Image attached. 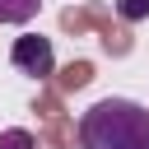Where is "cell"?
<instances>
[{"instance_id": "1", "label": "cell", "mask_w": 149, "mask_h": 149, "mask_svg": "<svg viewBox=\"0 0 149 149\" xmlns=\"http://www.w3.org/2000/svg\"><path fill=\"white\" fill-rule=\"evenodd\" d=\"M79 149H149V107L135 98H98L79 116Z\"/></svg>"}, {"instance_id": "2", "label": "cell", "mask_w": 149, "mask_h": 149, "mask_svg": "<svg viewBox=\"0 0 149 149\" xmlns=\"http://www.w3.org/2000/svg\"><path fill=\"white\" fill-rule=\"evenodd\" d=\"M9 61H14V70H19V74L47 79V74L56 70V47H51V37H37V33H28V37H14V47H9Z\"/></svg>"}, {"instance_id": "3", "label": "cell", "mask_w": 149, "mask_h": 149, "mask_svg": "<svg viewBox=\"0 0 149 149\" xmlns=\"http://www.w3.org/2000/svg\"><path fill=\"white\" fill-rule=\"evenodd\" d=\"M42 0H0V23H28L37 19Z\"/></svg>"}, {"instance_id": "4", "label": "cell", "mask_w": 149, "mask_h": 149, "mask_svg": "<svg viewBox=\"0 0 149 149\" xmlns=\"http://www.w3.org/2000/svg\"><path fill=\"white\" fill-rule=\"evenodd\" d=\"M116 14L126 23H144L149 19V0H116Z\"/></svg>"}, {"instance_id": "5", "label": "cell", "mask_w": 149, "mask_h": 149, "mask_svg": "<svg viewBox=\"0 0 149 149\" xmlns=\"http://www.w3.org/2000/svg\"><path fill=\"white\" fill-rule=\"evenodd\" d=\"M0 149H37V140L23 126H14V130H0Z\"/></svg>"}]
</instances>
